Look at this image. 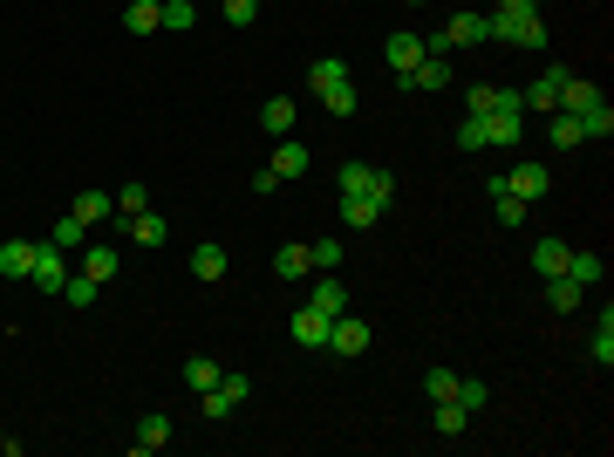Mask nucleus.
<instances>
[{"instance_id": "f257e3e1", "label": "nucleus", "mask_w": 614, "mask_h": 457, "mask_svg": "<svg viewBox=\"0 0 614 457\" xmlns=\"http://www.w3.org/2000/svg\"><path fill=\"white\" fill-rule=\"evenodd\" d=\"M307 89L321 96V110H328V116H355V110H362V96H355V76H348L342 55H321V62L307 69Z\"/></svg>"}, {"instance_id": "f03ea898", "label": "nucleus", "mask_w": 614, "mask_h": 457, "mask_svg": "<svg viewBox=\"0 0 614 457\" xmlns=\"http://www.w3.org/2000/svg\"><path fill=\"white\" fill-rule=\"evenodd\" d=\"M342 191L348 198H376V205H389V198H396V178H389L383 164H342Z\"/></svg>"}, {"instance_id": "7ed1b4c3", "label": "nucleus", "mask_w": 614, "mask_h": 457, "mask_svg": "<svg viewBox=\"0 0 614 457\" xmlns=\"http://www.w3.org/2000/svg\"><path fill=\"white\" fill-rule=\"evenodd\" d=\"M328 355H342V362L369 355V321H362V314H335V321H328Z\"/></svg>"}, {"instance_id": "20e7f679", "label": "nucleus", "mask_w": 614, "mask_h": 457, "mask_svg": "<svg viewBox=\"0 0 614 457\" xmlns=\"http://www.w3.org/2000/svg\"><path fill=\"white\" fill-rule=\"evenodd\" d=\"M560 89H567V69H560V62H546V69H539L533 82H526V89H519V103H526V110H560Z\"/></svg>"}, {"instance_id": "39448f33", "label": "nucleus", "mask_w": 614, "mask_h": 457, "mask_svg": "<svg viewBox=\"0 0 614 457\" xmlns=\"http://www.w3.org/2000/svg\"><path fill=\"white\" fill-rule=\"evenodd\" d=\"M28 280H35L41 294H62V287H69V253H62L55 239H41V246H35V273H28Z\"/></svg>"}, {"instance_id": "423d86ee", "label": "nucleus", "mask_w": 614, "mask_h": 457, "mask_svg": "<svg viewBox=\"0 0 614 457\" xmlns=\"http://www.w3.org/2000/svg\"><path fill=\"white\" fill-rule=\"evenodd\" d=\"M451 76H458V69H451V55H423L417 69H410V76H396V82H403L410 96H437V89H451Z\"/></svg>"}, {"instance_id": "0eeeda50", "label": "nucleus", "mask_w": 614, "mask_h": 457, "mask_svg": "<svg viewBox=\"0 0 614 457\" xmlns=\"http://www.w3.org/2000/svg\"><path fill=\"white\" fill-rule=\"evenodd\" d=\"M485 35L492 41H512V48H546V21H505V14H485Z\"/></svg>"}, {"instance_id": "6e6552de", "label": "nucleus", "mask_w": 614, "mask_h": 457, "mask_svg": "<svg viewBox=\"0 0 614 457\" xmlns=\"http://www.w3.org/2000/svg\"><path fill=\"white\" fill-rule=\"evenodd\" d=\"M471 116H526V103H519V89L478 82V89H471Z\"/></svg>"}, {"instance_id": "1a4fd4ad", "label": "nucleus", "mask_w": 614, "mask_h": 457, "mask_svg": "<svg viewBox=\"0 0 614 457\" xmlns=\"http://www.w3.org/2000/svg\"><path fill=\"white\" fill-rule=\"evenodd\" d=\"M287 335H294L301 348H328V314H321V307H294Z\"/></svg>"}, {"instance_id": "9d476101", "label": "nucleus", "mask_w": 614, "mask_h": 457, "mask_svg": "<svg viewBox=\"0 0 614 457\" xmlns=\"http://www.w3.org/2000/svg\"><path fill=\"white\" fill-rule=\"evenodd\" d=\"M226 273H232L226 246H212V239H205V246H192V280H205V287H219Z\"/></svg>"}, {"instance_id": "9b49d317", "label": "nucleus", "mask_w": 614, "mask_h": 457, "mask_svg": "<svg viewBox=\"0 0 614 457\" xmlns=\"http://www.w3.org/2000/svg\"><path fill=\"white\" fill-rule=\"evenodd\" d=\"M35 246L41 239H7L0 246V280H28L35 273Z\"/></svg>"}, {"instance_id": "f8f14e48", "label": "nucleus", "mask_w": 614, "mask_h": 457, "mask_svg": "<svg viewBox=\"0 0 614 457\" xmlns=\"http://www.w3.org/2000/svg\"><path fill=\"white\" fill-rule=\"evenodd\" d=\"M492 212H499V226H526V198L505 185V171H492Z\"/></svg>"}, {"instance_id": "ddd939ff", "label": "nucleus", "mask_w": 614, "mask_h": 457, "mask_svg": "<svg viewBox=\"0 0 614 457\" xmlns=\"http://www.w3.org/2000/svg\"><path fill=\"white\" fill-rule=\"evenodd\" d=\"M383 62L396 69V76H410V69L423 62V35H389L383 41Z\"/></svg>"}, {"instance_id": "4468645a", "label": "nucleus", "mask_w": 614, "mask_h": 457, "mask_svg": "<svg viewBox=\"0 0 614 457\" xmlns=\"http://www.w3.org/2000/svg\"><path fill=\"white\" fill-rule=\"evenodd\" d=\"M526 116H485V151H519Z\"/></svg>"}, {"instance_id": "2eb2a0df", "label": "nucleus", "mask_w": 614, "mask_h": 457, "mask_svg": "<svg viewBox=\"0 0 614 457\" xmlns=\"http://www.w3.org/2000/svg\"><path fill=\"white\" fill-rule=\"evenodd\" d=\"M69 212H76L82 226H103V219L116 212V198H110L103 185H89V191H76V205H69Z\"/></svg>"}, {"instance_id": "dca6fc26", "label": "nucleus", "mask_w": 614, "mask_h": 457, "mask_svg": "<svg viewBox=\"0 0 614 457\" xmlns=\"http://www.w3.org/2000/svg\"><path fill=\"white\" fill-rule=\"evenodd\" d=\"M307 164H314L307 144H294V137H280V144H273V178H280V185H287V178H301Z\"/></svg>"}, {"instance_id": "f3484780", "label": "nucleus", "mask_w": 614, "mask_h": 457, "mask_svg": "<svg viewBox=\"0 0 614 457\" xmlns=\"http://www.w3.org/2000/svg\"><path fill=\"white\" fill-rule=\"evenodd\" d=\"M307 307H321V314L335 321V314H348V287L335 280V273H321V280H314V294H307Z\"/></svg>"}, {"instance_id": "a211bd4d", "label": "nucleus", "mask_w": 614, "mask_h": 457, "mask_svg": "<svg viewBox=\"0 0 614 457\" xmlns=\"http://www.w3.org/2000/svg\"><path fill=\"white\" fill-rule=\"evenodd\" d=\"M444 41H451V48H485V14H451V28H444Z\"/></svg>"}, {"instance_id": "6ab92c4d", "label": "nucleus", "mask_w": 614, "mask_h": 457, "mask_svg": "<svg viewBox=\"0 0 614 457\" xmlns=\"http://www.w3.org/2000/svg\"><path fill=\"white\" fill-rule=\"evenodd\" d=\"M294 103H287V96H267V103H260V130H267V137H294Z\"/></svg>"}, {"instance_id": "aec40b11", "label": "nucleus", "mask_w": 614, "mask_h": 457, "mask_svg": "<svg viewBox=\"0 0 614 457\" xmlns=\"http://www.w3.org/2000/svg\"><path fill=\"white\" fill-rule=\"evenodd\" d=\"M567 253H574L567 239H539V246H533V273H539V280H553V273H567Z\"/></svg>"}, {"instance_id": "412c9836", "label": "nucleus", "mask_w": 614, "mask_h": 457, "mask_svg": "<svg viewBox=\"0 0 614 457\" xmlns=\"http://www.w3.org/2000/svg\"><path fill=\"white\" fill-rule=\"evenodd\" d=\"M505 185L533 205V198H546V164H512V171H505Z\"/></svg>"}, {"instance_id": "4be33fe9", "label": "nucleus", "mask_w": 614, "mask_h": 457, "mask_svg": "<svg viewBox=\"0 0 614 457\" xmlns=\"http://www.w3.org/2000/svg\"><path fill=\"white\" fill-rule=\"evenodd\" d=\"M164 232H171L164 212H151V205H144V212H130V239H137V246H164Z\"/></svg>"}, {"instance_id": "5701e85b", "label": "nucleus", "mask_w": 614, "mask_h": 457, "mask_svg": "<svg viewBox=\"0 0 614 457\" xmlns=\"http://www.w3.org/2000/svg\"><path fill=\"white\" fill-rule=\"evenodd\" d=\"M164 444H171V417H157V410H151V417L137 423V437H130V451H144V457H151V451H164Z\"/></svg>"}, {"instance_id": "b1692460", "label": "nucleus", "mask_w": 614, "mask_h": 457, "mask_svg": "<svg viewBox=\"0 0 614 457\" xmlns=\"http://www.w3.org/2000/svg\"><path fill=\"white\" fill-rule=\"evenodd\" d=\"M383 212H389V205H376V198H348V191H342V219H348V226H355V232L383 226Z\"/></svg>"}, {"instance_id": "393cba45", "label": "nucleus", "mask_w": 614, "mask_h": 457, "mask_svg": "<svg viewBox=\"0 0 614 457\" xmlns=\"http://www.w3.org/2000/svg\"><path fill=\"white\" fill-rule=\"evenodd\" d=\"M82 273H89L96 287H110L116 273H123V267H116V246H89V253H82Z\"/></svg>"}, {"instance_id": "a878e982", "label": "nucleus", "mask_w": 614, "mask_h": 457, "mask_svg": "<svg viewBox=\"0 0 614 457\" xmlns=\"http://www.w3.org/2000/svg\"><path fill=\"white\" fill-rule=\"evenodd\" d=\"M123 28H130V35H157V28H164L157 0H130V7H123Z\"/></svg>"}, {"instance_id": "bb28decb", "label": "nucleus", "mask_w": 614, "mask_h": 457, "mask_svg": "<svg viewBox=\"0 0 614 457\" xmlns=\"http://www.w3.org/2000/svg\"><path fill=\"white\" fill-rule=\"evenodd\" d=\"M546 137H553V151H574V144H587V137H580V116H567V110L546 116Z\"/></svg>"}, {"instance_id": "cd10ccee", "label": "nucleus", "mask_w": 614, "mask_h": 457, "mask_svg": "<svg viewBox=\"0 0 614 457\" xmlns=\"http://www.w3.org/2000/svg\"><path fill=\"white\" fill-rule=\"evenodd\" d=\"M580 294H587V287H574L567 273H553V280H546V307H553V314H574Z\"/></svg>"}, {"instance_id": "c85d7f7f", "label": "nucleus", "mask_w": 614, "mask_h": 457, "mask_svg": "<svg viewBox=\"0 0 614 457\" xmlns=\"http://www.w3.org/2000/svg\"><path fill=\"white\" fill-rule=\"evenodd\" d=\"M157 14H164V28H171V35H192V28H198V7H192V0H157Z\"/></svg>"}, {"instance_id": "c756f323", "label": "nucleus", "mask_w": 614, "mask_h": 457, "mask_svg": "<svg viewBox=\"0 0 614 457\" xmlns=\"http://www.w3.org/2000/svg\"><path fill=\"white\" fill-rule=\"evenodd\" d=\"M273 273H280V280H307V273H314L307 246H280V253H273Z\"/></svg>"}, {"instance_id": "7c9ffc66", "label": "nucleus", "mask_w": 614, "mask_h": 457, "mask_svg": "<svg viewBox=\"0 0 614 457\" xmlns=\"http://www.w3.org/2000/svg\"><path fill=\"white\" fill-rule=\"evenodd\" d=\"M601 253H567V280H574V287H601Z\"/></svg>"}, {"instance_id": "2f4dec72", "label": "nucleus", "mask_w": 614, "mask_h": 457, "mask_svg": "<svg viewBox=\"0 0 614 457\" xmlns=\"http://www.w3.org/2000/svg\"><path fill=\"white\" fill-rule=\"evenodd\" d=\"M580 137H614V110H608V96L580 110Z\"/></svg>"}, {"instance_id": "473e14b6", "label": "nucleus", "mask_w": 614, "mask_h": 457, "mask_svg": "<svg viewBox=\"0 0 614 457\" xmlns=\"http://www.w3.org/2000/svg\"><path fill=\"white\" fill-rule=\"evenodd\" d=\"M430 410H437V437H464V430H471V410H464V403H430Z\"/></svg>"}, {"instance_id": "72a5a7b5", "label": "nucleus", "mask_w": 614, "mask_h": 457, "mask_svg": "<svg viewBox=\"0 0 614 457\" xmlns=\"http://www.w3.org/2000/svg\"><path fill=\"white\" fill-rule=\"evenodd\" d=\"M307 260H314V273H335L348 260V246H342V239H314V246H307Z\"/></svg>"}, {"instance_id": "f704fd0d", "label": "nucleus", "mask_w": 614, "mask_h": 457, "mask_svg": "<svg viewBox=\"0 0 614 457\" xmlns=\"http://www.w3.org/2000/svg\"><path fill=\"white\" fill-rule=\"evenodd\" d=\"M451 403H464V410L478 417V410L492 403V382H478V376H458V396H451Z\"/></svg>"}, {"instance_id": "c9c22d12", "label": "nucleus", "mask_w": 614, "mask_h": 457, "mask_svg": "<svg viewBox=\"0 0 614 457\" xmlns=\"http://www.w3.org/2000/svg\"><path fill=\"white\" fill-rule=\"evenodd\" d=\"M185 382H192L198 396H205V389L219 382V362H212V355H185Z\"/></svg>"}, {"instance_id": "e433bc0d", "label": "nucleus", "mask_w": 614, "mask_h": 457, "mask_svg": "<svg viewBox=\"0 0 614 457\" xmlns=\"http://www.w3.org/2000/svg\"><path fill=\"white\" fill-rule=\"evenodd\" d=\"M423 396H430V403H451V396H458V369H430V376H423Z\"/></svg>"}, {"instance_id": "4c0bfd02", "label": "nucleus", "mask_w": 614, "mask_h": 457, "mask_svg": "<svg viewBox=\"0 0 614 457\" xmlns=\"http://www.w3.org/2000/svg\"><path fill=\"white\" fill-rule=\"evenodd\" d=\"M198 410H205V423H226L232 410H239V403H232L226 389H219V382H212V389H205V396H198Z\"/></svg>"}, {"instance_id": "58836bf2", "label": "nucleus", "mask_w": 614, "mask_h": 457, "mask_svg": "<svg viewBox=\"0 0 614 457\" xmlns=\"http://www.w3.org/2000/svg\"><path fill=\"white\" fill-rule=\"evenodd\" d=\"M594 362H614V307H601V328H594Z\"/></svg>"}, {"instance_id": "ea45409f", "label": "nucleus", "mask_w": 614, "mask_h": 457, "mask_svg": "<svg viewBox=\"0 0 614 457\" xmlns=\"http://www.w3.org/2000/svg\"><path fill=\"white\" fill-rule=\"evenodd\" d=\"M144 205H151V185H144V178H130V185L116 191V212H123V219H130V212H144Z\"/></svg>"}, {"instance_id": "a19ab883", "label": "nucleus", "mask_w": 614, "mask_h": 457, "mask_svg": "<svg viewBox=\"0 0 614 457\" xmlns=\"http://www.w3.org/2000/svg\"><path fill=\"white\" fill-rule=\"evenodd\" d=\"M82 239H89V226H82L76 212H69V219H55V246H62V253H76Z\"/></svg>"}, {"instance_id": "79ce46f5", "label": "nucleus", "mask_w": 614, "mask_h": 457, "mask_svg": "<svg viewBox=\"0 0 614 457\" xmlns=\"http://www.w3.org/2000/svg\"><path fill=\"white\" fill-rule=\"evenodd\" d=\"M219 14H226L232 28H253V21H260V0H219Z\"/></svg>"}, {"instance_id": "37998d69", "label": "nucleus", "mask_w": 614, "mask_h": 457, "mask_svg": "<svg viewBox=\"0 0 614 457\" xmlns=\"http://www.w3.org/2000/svg\"><path fill=\"white\" fill-rule=\"evenodd\" d=\"M62 301H69V307H89V301H96V280H89V273H69V287H62Z\"/></svg>"}, {"instance_id": "c03bdc74", "label": "nucleus", "mask_w": 614, "mask_h": 457, "mask_svg": "<svg viewBox=\"0 0 614 457\" xmlns=\"http://www.w3.org/2000/svg\"><path fill=\"white\" fill-rule=\"evenodd\" d=\"M458 151H485V116H464L458 123Z\"/></svg>"}, {"instance_id": "a18cd8bd", "label": "nucleus", "mask_w": 614, "mask_h": 457, "mask_svg": "<svg viewBox=\"0 0 614 457\" xmlns=\"http://www.w3.org/2000/svg\"><path fill=\"white\" fill-rule=\"evenodd\" d=\"M492 14H505V21H533V14H539V0H499Z\"/></svg>"}, {"instance_id": "49530a36", "label": "nucleus", "mask_w": 614, "mask_h": 457, "mask_svg": "<svg viewBox=\"0 0 614 457\" xmlns=\"http://www.w3.org/2000/svg\"><path fill=\"white\" fill-rule=\"evenodd\" d=\"M14 451H21V437H0V457H14Z\"/></svg>"}, {"instance_id": "de8ad7c7", "label": "nucleus", "mask_w": 614, "mask_h": 457, "mask_svg": "<svg viewBox=\"0 0 614 457\" xmlns=\"http://www.w3.org/2000/svg\"><path fill=\"white\" fill-rule=\"evenodd\" d=\"M403 7H423V0H403Z\"/></svg>"}]
</instances>
